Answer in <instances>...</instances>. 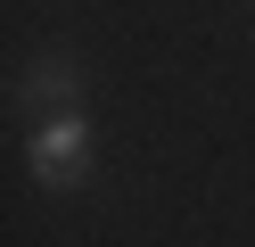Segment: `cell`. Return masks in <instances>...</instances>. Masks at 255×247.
Here are the masks:
<instances>
[{"label":"cell","instance_id":"obj_1","mask_svg":"<svg viewBox=\"0 0 255 247\" xmlns=\"http://www.w3.org/2000/svg\"><path fill=\"white\" fill-rule=\"evenodd\" d=\"M83 148H91L83 115H41V132H33V173L50 181V190H74V181H83Z\"/></svg>","mask_w":255,"mask_h":247},{"label":"cell","instance_id":"obj_2","mask_svg":"<svg viewBox=\"0 0 255 247\" xmlns=\"http://www.w3.org/2000/svg\"><path fill=\"white\" fill-rule=\"evenodd\" d=\"M33 107L74 115V66H66V58H41V74H33Z\"/></svg>","mask_w":255,"mask_h":247}]
</instances>
